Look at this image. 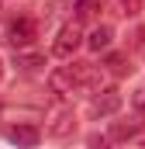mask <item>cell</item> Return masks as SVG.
<instances>
[{"label": "cell", "mask_w": 145, "mask_h": 149, "mask_svg": "<svg viewBox=\"0 0 145 149\" xmlns=\"http://www.w3.org/2000/svg\"><path fill=\"white\" fill-rule=\"evenodd\" d=\"M107 146V139H100V135H90V149H104Z\"/></svg>", "instance_id": "obj_15"}, {"label": "cell", "mask_w": 145, "mask_h": 149, "mask_svg": "<svg viewBox=\"0 0 145 149\" xmlns=\"http://www.w3.org/2000/svg\"><path fill=\"white\" fill-rule=\"evenodd\" d=\"M142 149H145V142H142Z\"/></svg>", "instance_id": "obj_17"}, {"label": "cell", "mask_w": 145, "mask_h": 149, "mask_svg": "<svg viewBox=\"0 0 145 149\" xmlns=\"http://www.w3.org/2000/svg\"><path fill=\"white\" fill-rule=\"evenodd\" d=\"M110 38H114L110 24H97V28L86 35V49H93V52H100V49H110Z\"/></svg>", "instance_id": "obj_10"}, {"label": "cell", "mask_w": 145, "mask_h": 149, "mask_svg": "<svg viewBox=\"0 0 145 149\" xmlns=\"http://www.w3.org/2000/svg\"><path fill=\"white\" fill-rule=\"evenodd\" d=\"M72 10H76V21H90V17H97L100 0H76V3H72Z\"/></svg>", "instance_id": "obj_11"}, {"label": "cell", "mask_w": 145, "mask_h": 149, "mask_svg": "<svg viewBox=\"0 0 145 149\" xmlns=\"http://www.w3.org/2000/svg\"><path fill=\"white\" fill-rule=\"evenodd\" d=\"M107 73H114V76L131 73V63H128V56H121V52H110V56H107Z\"/></svg>", "instance_id": "obj_12"}, {"label": "cell", "mask_w": 145, "mask_h": 149, "mask_svg": "<svg viewBox=\"0 0 145 149\" xmlns=\"http://www.w3.org/2000/svg\"><path fill=\"white\" fill-rule=\"evenodd\" d=\"M14 66L24 70V73H38V70L45 66V56H41V52H24V49H21V52H14Z\"/></svg>", "instance_id": "obj_9"}, {"label": "cell", "mask_w": 145, "mask_h": 149, "mask_svg": "<svg viewBox=\"0 0 145 149\" xmlns=\"http://www.w3.org/2000/svg\"><path fill=\"white\" fill-rule=\"evenodd\" d=\"M48 135L59 139V142H66V139L76 135V114H72V108H55L48 114Z\"/></svg>", "instance_id": "obj_3"}, {"label": "cell", "mask_w": 145, "mask_h": 149, "mask_svg": "<svg viewBox=\"0 0 145 149\" xmlns=\"http://www.w3.org/2000/svg\"><path fill=\"white\" fill-rule=\"evenodd\" d=\"M114 14H121V17H138V14H142V0H114Z\"/></svg>", "instance_id": "obj_13"}, {"label": "cell", "mask_w": 145, "mask_h": 149, "mask_svg": "<svg viewBox=\"0 0 145 149\" xmlns=\"http://www.w3.org/2000/svg\"><path fill=\"white\" fill-rule=\"evenodd\" d=\"M142 128H145V121L138 118V114H131V118H121V121H114V125H110V139L124 142V139H135Z\"/></svg>", "instance_id": "obj_8"}, {"label": "cell", "mask_w": 145, "mask_h": 149, "mask_svg": "<svg viewBox=\"0 0 145 149\" xmlns=\"http://www.w3.org/2000/svg\"><path fill=\"white\" fill-rule=\"evenodd\" d=\"M48 90H52V94H59V97H69L72 90H76L72 66H59V70H52V73H48Z\"/></svg>", "instance_id": "obj_6"}, {"label": "cell", "mask_w": 145, "mask_h": 149, "mask_svg": "<svg viewBox=\"0 0 145 149\" xmlns=\"http://www.w3.org/2000/svg\"><path fill=\"white\" fill-rule=\"evenodd\" d=\"M131 104H135L138 111H145V87H138V90L131 94Z\"/></svg>", "instance_id": "obj_14"}, {"label": "cell", "mask_w": 145, "mask_h": 149, "mask_svg": "<svg viewBox=\"0 0 145 149\" xmlns=\"http://www.w3.org/2000/svg\"><path fill=\"white\" fill-rule=\"evenodd\" d=\"M72 80H76V90H90V94H97L100 83H104V70L93 66V63H72Z\"/></svg>", "instance_id": "obj_4"}, {"label": "cell", "mask_w": 145, "mask_h": 149, "mask_svg": "<svg viewBox=\"0 0 145 149\" xmlns=\"http://www.w3.org/2000/svg\"><path fill=\"white\" fill-rule=\"evenodd\" d=\"M121 111V94L114 87H104L90 97V114L93 118H107V114H117Z\"/></svg>", "instance_id": "obj_5"}, {"label": "cell", "mask_w": 145, "mask_h": 149, "mask_svg": "<svg viewBox=\"0 0 145 149\" xmlns=\"http://www.w3.org/2000/svg\"><path fill=\"white\" fill-rule=\"evenodd\" d=\"M38 35V24L31 17H14L10 24H7V45H14V52H21V49H28Z\"/></svg>", "instance_id": "obj_2"}, {"label": "cell", "mask_w": 145, "mask_h": 149, "mask_svg": "<svg viewBox=\"0 0 145 149\" xmlns=\"http://www.w3.org/2000/svg\"><path fill=\"white\" fill-rule=\"evenodd\" d=\"M7 139H10L14 146H21V149H31V146H38L41 132H38L35 125H10V128H7Z\"/></svg>", "instance_id": "obj_7"}, {"label": "cell", "mask_w": 145, "mask_h": 149, "mask_svg": "<svg viewBox=\"0 0 145 149\" xmlns=\"http://www.w3.org/2000/svg\"><path fill=\"white\" fill-rule=\"evenodd\" d=\"M0 76H3V63H0Z\"/></svg>", "instance_id": "obj_16"}, {"label": "cell", "mask_w": 145, "mask_h": 149, "mask_svg": "<svg viewBox=\"0 0 145 149\" xmlns=\"http://www.w3.org/2000/svg\"><path fill=\"white\" fill-rule=\"evenodd\" d=\"M83 45V31H79V21H69L59 28V35L52 42V56L55 59H72V52Z\"/></svg>", "instance_id": "obj_1"}]
</instances>
